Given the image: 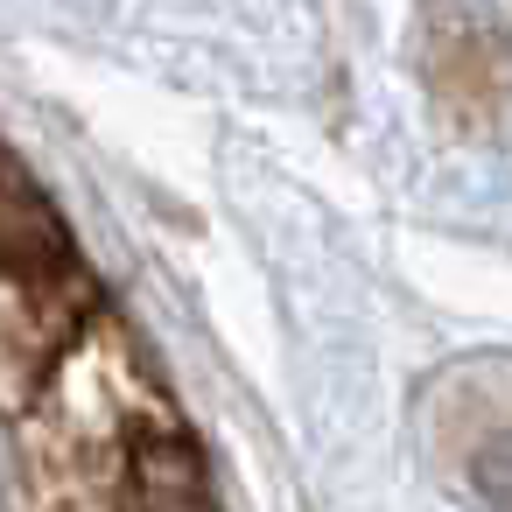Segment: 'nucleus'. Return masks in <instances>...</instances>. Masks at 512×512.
I'll list each match as a JSON object with an SVG mask.
<instances>
[{
	"label": "nucleus",
	"instance_id": "1",
	"mask_svg": "<svg viewBox=\"0 0 512 512\" xmlns=\"http://www.w3.org/2000/svg\"><path fill=\"white\" fill-rule=\"evenodd\" d=\"M120 512H218L197 442L162 421L134 428L120 449Z\"/></svg>",
	"mask_w": 512,
	"mask_h": 512
}]
</instances>
